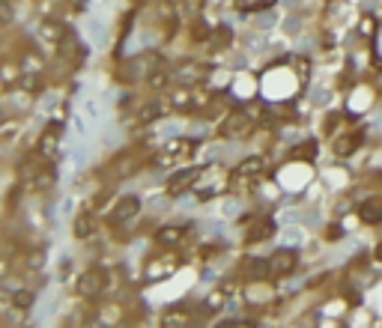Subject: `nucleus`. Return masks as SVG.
Returning <instances> with one entry per match:
<instances>
[{
    "label": "nucleus",
    "instance_id": "1",
    "mask_svg": "<svg viewBox=\"0 0 382 328\" xmlns=\"http://www.w3.org/2000/svg\"><path fill=\"white\" fill-rule=\"evenodd\" d=\"M176 269H179V260L173 257V253H162V257H156V260L146 263L143 275H146V280H164V278L173 275Z\"/></svg>",
    "mask_w": 382,
    "mask_h": 328
},
{
    "label": "nucleus",
    "instance_id": "2",
    "mask_svg": "<svg viewBox=\"0 0 382 328\" xmlns=\"http://www.w3.org/2000/svg\"><path fill=\"white\" fill-rule=\"evenodd\" d=\"M105 283H108V275H105L102 269H90V272H84V275L78 278V296L96 299L102 289H105Z\"/></svg>",
    "mask_w": 382,
    "mask_h": 328
},
{
    "label": "nucleus",
    "instance_id": "3",
    "mask_svg": "<svg viewBox=\"0 0 382 328\" xmlns=\"http://www.w3.org/2000/svg\"><path fill=\"white\" fill-rule=\"evenodd\" d=\"M221 134L224 137H245V134H251V117L245 111H230L227 120H224V126H221Z\"/></svg>",
    "mask_w": 382,
    "mask_h": 328
},
{
    "label": "nucleus",
    "instance_id": "4",
    "mask_svg": "<svg viewBox=\"0 0 382 328\" xmlns=\"http://www.w3.org/2000/svg\"><path fill=\"white\" fill-rule=\"evenodd\" d=\"M206 75H209L206 66H197V63H179V66L173 69V81L182 84V87H194V84H200Z\"/></svg>",
    "mask_w": 382,
    "mask_h": 328
},
{
    "label": "nucleus",
    "instance_id": "5",
    "mask_svg": "<svg viewBox=\"0 0 382 328\" xmlns=\"http://www.w3.org/2000/svg\"><path fill=\"white\" fill-rule=\"evenodd\" d=\"M200 179V170H179V173H173L170 179H167V194L170 197H179V194H185L188 188H194V182Z\"/></svg>",
    "mask_w": 382,
    "mask_h": 328
},
{
    "label": "nucleus",
    "instance_id": "6",
    "mask_svg": "<svg viewBox=\"0 0 382 328\" xmlns=\"http://www.w3.org/2000/svg\"><path fill=\"white\" fill-rule=\"evenodd\" d=\"M296 263H299V257L293 251H275L272 253V260H269V275H275V278H287V275H293V269H296Z\"/></svg>",
    "mask_w": 382,
    "mask_h": 328
},
{
    "label": "nucleus",
    "instance_id": "7",
    "mask_svg": "<svg viewBox=\"0 0 382 328\" xmlns=\"http://www.w3.org/2000/svg\"><path fill=\"white\" fill-rule=\"evenodd\" d=\"M57 150H60V126H48L42 140H39V155L42 158H57Z\"/></svg>",
    "mask_w": 382,
    "mask_h": 328
},
{
    "label": "nucleus",
    "instance_id": "8",
    "mask_svg": "<svg viewBox=\"0 0 382 328\" xmlns=\"http://www.w3.org/2000/svg\"><path fill=\"white\" fill-rule=\"evenodd\" d=\"M191 152H194V140H185V137H173L167 143V150H164V155H170V161L191 158Z\"/></svg>",
    "mask_w": 382,
    "mask_h": 328
},
{
    "label": "nucleus",
    "instance_id": "9",
    "mask_svg": "<svg viewBox=\"0 0 382 328\" xmlns=\"http://www.w3.org/2000/svg\"><path fill=\"white\" fill-rule=\"evenodd\" d=\"M137 212H140V200L129 194V197H123V200L117 203V209H113V221L123 224V221H129V218H135Z\"/></svg>",
    "mask_w": 382,
    "mask_h": 328
},
{
    "label": "nucleus",
    "instance_id": "10",
    "mask_svg": "<svg viewBox=\"0 0 382 328\" xmlns=\"http://www.w3.org/2000/svg\"><path fill=\"white\" fill-rule=\"evenodd\" d=\"M275 233V224L269 221V218H260V221H254L251 233H248V242H263V239H269Z\"/></svg>",
    "mask_w": 382,
    "mask_h": 328
},
{
    "label": "nucleus",
    "instance_id": "11",
    "mask_svg": "<svg viewBox=\"0 0 382 328\" xmlns=\"http://www.w3.org/2000/svg\"><path fill=\"white\" fill-rule=\"evenodd\" d=\"M93 230H96V221H93L90 212H84V215L75 218V236H78V239H90Z\"/></svg>",
    "mask_w": 382,
    "mask_h": 328
},
{
    "label": "nucleus",
    "instance_id": "12",
    "mask_svg": "<svg viewBox=\"0 0 382 328\" xmlns=\"http://www.w3.org/2000/svg\"><path fill=\"white\" fill-rule=\"evenodd\" d=\"M361 218H364L367 224H379V221H382V200H379V197L367 200V203L361 206Z\"/></svg>",
    "mask_w": 382,
    "mask_h": 328
},
{
    "label": "nucleus",
    "instance_id": "13",
    "mask_svg": "<svg viewBox=\"0 0 382 328\" xmlns=\"http://www.w3.org/2000/svg\"><path fill=\"white\" fill-rule=\"evenodd\" d=\"M182 227H162L159 230V245H179L182 242Z\"/></svg>",
    "mask_w": 382,
    "mask_h": 328
},
{
    "label": "nucleus",
    "instance_id": "14",
    "mask_svg": "<svg viewBox=\"0 0 382 328\" xmlns=\"http://www.w3.org/2000/svg\"><path fill=\"white\" fill-rule=\"evenodd\" d=\"M245 272H248V278H251V280H263L266 275H269V263H263V260H251Z\"/></svg>",
    "mask_w": 382,
    "mask_h": 328
},
{
    "label": "nucleus",
    "instance_id": "15",
    "mask_svg": "<svg viewBox=\"0 0 382 328\" xmlns=\"http://www.w3.org/2000/svg\"><path fill=\"white\" fill-rule=\"evenodd\" d=\"M355 147H358V134H353V137H340V140L334 143V152H337V155H350Z\"/></svg>",
    "mask_w": 382,
    "mask_h": 328
},
{
    "label": "nucleus",
    "instance_id": "16",
    "mask_svg": "<svg viewBox=\"0 0 382 328\" xmlns=\"http://www.w3.org/2000/svg\"><path fill=\"white\" fill-rule=\"evenodd\" d=\"M263 170V158H245L242 164H239V176H251V173H260Z\"/></svg>",
    "mask_w": 382,
    "mask_h": 328
},
{
    "label": "nucleus",
    "instance_id": "17",
    "mask_svg": "<svg viewBox=\"0 0 382 328\" xmlns=\"http://www.w3.org/2000/svg\"><path fill=\"white\" fill-rule=\"evenodd\" d=\"M159 117H162V107L159 104H146V107H140V114H137L140 123H152V120H159Z\"/></svg>",
    "mask_w": 382,
    "mask_h": 328
},
{
    "label": "nucleus",
    "instance_id": "18",
    "mask_svg": "<svg viewBox=\"0 0 382 328\" xmlns=\"http://www.w3.org/2000/svg\"><path fill=\"white\" fill-rule=\"evenodd\" d=\"M12 302H15V307H24V310H27V307L33 304V293L21 289V293H15V296H12Z\"/></svg>",
    "mask_w": 382,
    "mask_h": 328
},
{
    "label": "nucleus",
    "instance_id": "19",
    "mask_svg": "<svg viewBox=\"0 0 382 328\" xmlns=\"http://www.w3.org/2000/svg\"><path fill=\"white\" fill-rule=\"evenodd\" d=\"M146 81H149V87H164L167 84V75H164V72H152V75H146Z\"/></svg>",
    "mask_w": 382,
    "mask_h": 328
},
{
    "label": "nucleus",
    "instance_id": "20",
    "mask_svg": "<svg viewBox=\"0 0 382 328\" xmlns=\"http://www.w3.org/2000/svg\"><path fill=\"white\" fill-rule=\"evenodd\" d=\"M12 24V6L9 3H0V27Z\"/></svg>",
    "mask_w": 382,
    "mask_h": 328
},
{
    "label": "nucleus",
    "instance_id": "21",
    "mask_svg": "<svg viewBox=\"0 0 382 328\" xmlns=\"http://www.w3.org/2000/svg\"><path fill=\"white\" fill-rule=\"evenodd\" d=\"M42 263H45V257H42V251H33V253H30V257H27V266H30V269H39Z\"/></svg>",
    "mask_w": 382,
    "mask_h": 328
},
{
    "label": "nucleus",
    "instance_id": "22",
    "mask_svg": "<svg viewBox=\"0 0 382 328\" xmlns=\"http://www.w3.org/2000/svg\"><path fill=\"white\" fill-rule=\"evenodd\" d=\"M239 3H242L245 9H257V6H269L272 0H239Z\"/></svg>",
    "mask_w": 382,
    "mask_h": 328
},
{
    "label": "nucleus",
    "instance_id": "23",
    "mask_svg": "<svg viewBox=\"0 0 382 328\" xmlns=\"http://www.w3.org/2000/svg\"><path fill=\"white\" fill-rule=\"evenodd\" d=\"M314 152H317V147H314V143H304V147H299V150H296L293 155L299 158V155H314Z\"/></svg>",
    "mask_w": 382,
    "mask_h": 328
},
{
    "label": "nucleus",
    "instance_id": "24",
    "mask_svg": "<svg viewBox=\"0 0 382 328\" xmlns=\"http://www.w3.org/2000/svg\"><path fill=\"white\" fill-rule=\"evenodd\" d=\"M185 9L188 12H197L200 9V0H185Z\"/></svg>",
    "mask_w": 382,
    "mask_h": 328
},
{
    "label": "nucleus",
    "instance_id": "25",
    "mask_svg": "<svg viewBox=\"0 0 382 328\" xmlns=\"http://www.w3.org/2000/svg\"><path fill=\"white\" fill-rule=\"evenodd\" d=\"M84 6H87V0H72V9H78V12H81Z\"/></svg>",
    "mask_w": 382,
    "mask_h": 328
},
{
    "label": "nucleus",
    "instance_id": "26",
    "mask_svg": "<svg viewBox=\"0 0 382 328\" xmlns=\"http://www.w3.org/2000/svg\"><path fill=\"white\" fill-rule=\"evenodd\" d=\"M376 257H379V260H382V245H379V248H376Z\"/></svg>",
    "mask_w": 382,
    "mask_h": 328
},
{
    "label": "nucleus",
    "instance_id": "27",
    "mask_svg": "<svg viewBox=\"0 0 382 328\" xmlns=\"http://www.w3.org/2000/svg\"><path fill=\"white\" fill-rule=\"evenodd\" d=\"M0 120H3V107H0Z\"/></svg>",
    "mask_w": 382,
    "mask_h": 328
}]
</instances>
